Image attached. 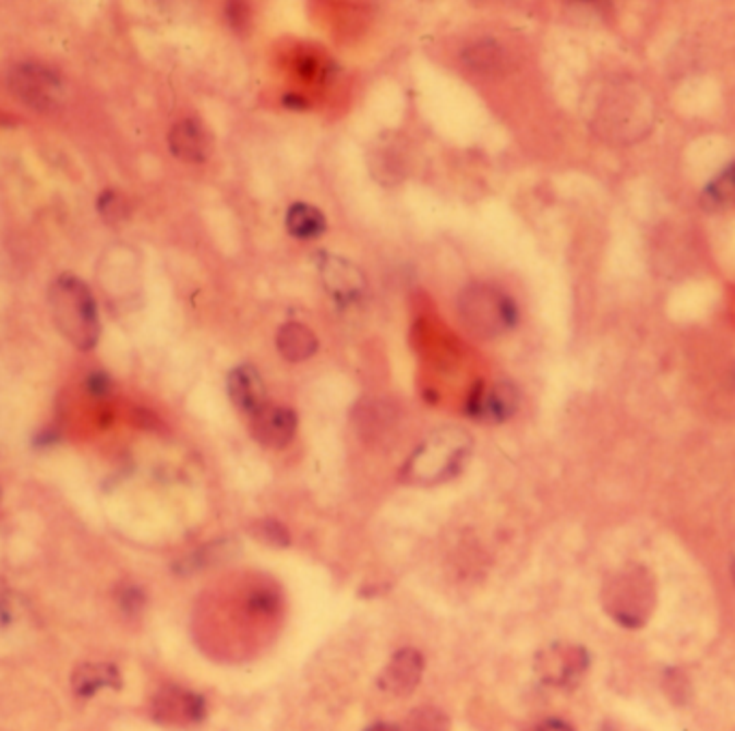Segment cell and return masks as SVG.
<instances>
[{"mask_svg": "<svg viewBox=\"0 0 735 731\" xmlns=\"http://www.w3.org/2000/svg\"><path fill=\"white\" fill-rule=\"evenodd\" d=\"M473 450V439L458 427H445L424 439L405 463L400 478L407 484L433 487L454 478Z\"/></svg>", "mask_w": 735, "mask_h": 731, "instance_id": "6da1fadb", "label": "cell"}, {"mask_svg": "<svg viewBox=\"0 0 735 731\" xmlns=\"http://www.w3.org/2000/svg\"><path fill=\"white\" fill-rule=\"evenodd\" d=\"M48 303L59 332L80 351H91L101 336L97 303L86 283L72 274L59 276L48 291Z\"/></svg>", "mask_w": 735, "mask_h": 731, "instance_id": "7a4b0ae2", "label": "cell"}, {"mask_svg": "<svg viewBox=\"0 0 735 731\" xmlns=\"http://www.w3.org/2000/svg\"><path fill=\"white\" fill-rule=\"evenodd\" d=\"M456 308L467 332L478 338H497L510 332L518 321L515 299L493 285L465 287Z\"/></svg>", "mask_w": 735, "mask_h": 731, "instance_id": "3957f363", "label": "cell"}, {"mask_svg": "<svg viewBox=\"0 0 735 731\" xmlns=\"http://www.w3.org/2000/svg\"><path fill=\"white\" fill-rule=\"evenodd\" d=\"M654 600L652 575L639 566L613 575L602 589L606 613L628 628H639L648 622L654 611Z\"/></svg>", "mask_w": 735, "mask_h": 731, "instance_id": "277c9868", "label": "cell"}, {"mask_svg": "<svg viewBox=\"0 0 735 731\" xmlns=\"http://www.w3.org/2000/svg\"><path fill=\"white\" fill-rule=\"evenodd\" d=\"M11 93L28 108L50 112L65 99V86L52 70L39 63H20L9 73Z\"/></svg>", "mask_w": 735, "mask_h": 731, "instance_id": "5b68a950", "label": "cell"}, {"mask_svg": "<svg viewBox=\"0 0 735 731\" xmlns=\"http://www.w3.org/2000/svg\"><path fill=\"white\" fill-rule=\"evenodd\" d=\"M588 652L579 646L555 644L535 658L538 675L551 686H575L588 671Z\"/></svg>", "mask_w": 735, "mask_h": 731, "instance_id": "8992f818", "label": "cell"}, {"mask_svg": "<svg viewBox=\"0 0 735 731\" xmlns=\"http://www.w3.org/2000/svg\"><path fill=\"white\" fill-rule=\"evenodd\" d=\"M520 405V392L513 381H497L491 387L478 385L467 405V414L482 422H506L515 416Z\"/></svg>", "mask_w": 735, "mask_h": 731, "instance_id": "52a82bcc", "label": "cell"}, {"mask_svg": "<svg viewBox=\"0 0 735 731\" xmlns=\"http://www.w3.org/2000/svg\"><path fill=\"white\" fill-rule=\"evenodd\" d=\"M205 699L192 691L179 686L161 688L150 704L153 719L164 726H194L205 717Z\"/></svg>", "mask_w": 735, "mask_h": 731, "instance_id": "ba28073f", "label": "cell"}, {"mask_svg": "<svg viewBox=\"0 0 735 731\" xmlns=\"http://www.w3.org/2000/svg\"><path fill=\"white\" fill-rule=\"evenodd\" d=\"M318 274L336 303L349 305L366 291V276L347 259L323 252L318 256Z\"/></svg>", "mask_w": 735, "mask_h": 731, "instance_id": "9c48e42d", "label": "cell"}, {"mask_svg": "<svg viewBox=\"0 0 735 731\" xmlns=\"http://www.w3.org/2000/svg\"><path fill=\"white\" fill-rule=\"evenodd\" d=\"M250 431H252V438L256 439L261 445L282 450L293 441L294 433H297V416L289 407L265 405L252 416Z\"/></svg>", "mask_w": 735, "mask_h": 731, "instance_id": "30bf717a", "label": "cell"}, {"mask_svg": "<svg viewBox=\"0 0 735 731\" xmlns=\"http://www.w3.org/2000/svg\"><path fill=\"white\" fill-rule=\"evenodd\" d=\"M424 673V657L418 650H400L385 664L383 673L378 675L381 691L394 695V697H407L411 695Z\"/></svg>", "mask_w": 735, "mask_h": 731, "instance_id": "8fae6325", "label": "cell"}, {"mask_svg": "<svg viewBox=\"0 0 735 731\" xmlns=\"http://www.w3.org/2000/svg\"><path fill=\"white\" fill-rule=\"evenodd\" d=\"M228 396L230 400L245 414L254 416L258 409H263L267 403V392L263 376L252 364H241L230 370L228 374Z\"/></svg>", "mask_w": 735, "mask_h": 731, "instance_id": "7c38bea8", "label": "cell"}, {"mask_svg": "<svg viewBox=\"0 0 735 731\" xmlns=\"http://www.w3.org/2000/svg\"><path fill=\"white\" fill-rule=\"evenodd\" d=\"M170 153L183 161H205L212 148V139L201 121L185 119L177 123L168 134Z\"/></svg>", "mask_w": 735, "mask_h": 731, "instance_id": "4fadbf2b", "label": "cell"}, {"mask_svg": "<svg viewBox=\"0 0 735 731\" xmlns=\"http://www.w3.org/2000/svg\"><path fill=\"white\" fill-rule=\"evenodd\" d=\"M75 695L93 697L104 688H121V671L110 662H84L72 675Z\"/></svg>", "mask_w": 735, "mask_h": 731, "instance_id": "5bb4252c", "label": "cell"}, {"mask_svg": "<svg viewBox=\"0 0 735 731\" xmlns=\"http://www.w3.org/2000/svg\"><path fill=\"white\" fill-rule=\"evenodd\" d=\"M278 351L285 360L289 362H305L310 360L316 349H318V340L314 336V332L301 323H287L278 329V338H276Z\"/></svg>", "mask_w": 735, "mask_h": 731, "instance_id": "9a60e30c", "label": "cell"}, {"mask_svg": "<svg viewBox=\"0 0 735 731\" xmlns=\"http://www.w3.org/2000/svg\"><path fill=\"white\" fill-rule=\"evenodd\" d=\"M735 205V159L723 166L701 190V207L706 212H725Z\"/></svg>", "mask_w": 735, "mask_h": 731, "instance_id": "2e32d148", "label": "cell"}, {"mask_svg": "<svg viewBox=\"0 0 735 731\" xmlns=\"http://www.w3.org/2000/svg\"><path fill=\"white\" fill-rule=\"evenodd\" d=\"M462 61L473 72L497 75V73L506 72L508 55L497 41L484 39V41H478V44H471L469 48H465Z\"/></svg>", "mask_w": 735, "mask_h": 731, "instance_id": "e0dca14e", "label": "cell"}, {"mask_svg": "<svg viewBox=\"0 0 735 731\" xmlns=\"http://www.w3.org/2000/svg\"><path fill=\"white\" fill-rule=\"evenodd\" d=\"M287 230L294 239H316L327 230V219L321 209L308 203H294L287 212Z\"/></svg>", "mask_w": 735, "mask_h": 731, "instance_id": "ac0fdd59", "label": "cell"}, {"mask_svg": "<svg viewBox=\"0 0 735 731\" xmlns=\"http://www.w3.org/2000/svg\"><path fill=\"white\" fill-rule=\"evenodd\" d=\"M400 731H449V721L437 708H418L413 710Z\"/></svg>", "mask_w": 735, "mask_h": 731, "instance_id": "d6986e66", "label": "cell"}, {"mask_svg": "<svg viewBox=\"0 0 735 731\" xmlns=\"http://www.w3.org/2000/svg\"><path fill=\"white\" fill-rule=\"evenodd\" d=\"M97 209H99L101 218L106 219V221H110V224H117V221H121V219H125L130 216V207H128L125 199H123L121 194L112 192V190L99 194V199H97Z\"/></svg>", "mask_w": 735, "mask_h": 731, "instance_id": "ffe728a7", "label": "cell"}, {"mask_svg": "<svg viewBox=\"0 0 735 731\" xmlns=\"http://www.w3.org/2000/svg\"><path fill=\"white\" fill-rule=\"evenodd\" d=\"M254 536L258 540H265V542L276 544V547H287L289 544V531L278 520H263V523H258L254 527Z\"/></svg>", "mask_w": 735, "mask_h": 731, "instance_id": "44dd1931", "label": "cell"}, {"mask_svg": "<svg viewBox=\"0 0 735 731\" xmlns=\"http://www.w3.org/2000/svg\"><path fill=\"white\" fill-rule=\"evenodd\" d=\"M84 383H86L88 394H93L95 398H104V396H108V394L112 392V381H110V376H108L106 372H101V370L91 372V374L86 376Z\"/></svg>", "mask_w": 735, "mask_h": 731, "instance_id": "7402d4cb", "label": "cell"}, {"mask_svg": "<svg viewBox=\"0 0 735 731\" xmlns=\"http://www.w3.org/2000/svg\"><path fill=\"white\" fill-rule=\"evenodd\" d=\"M525 731H575L568 723H564V721H559V719H546V721H542V723H535V726H531L529 730Z\"/></svg>", "mask_w": 735, "mask_h": 731, "instance_id": "603a6c76", "label": "cell"}, {"mask_svg": "<svg viewBox=\"0 0 735 731\" xmlns=\"http://www.w3.org/2000/svg\"><path fill=\"white\" fill-rule=\"evenodd\" d=\"M143 604V596L138 589H128L121 594V607L123 609H138Z\"/></svg>", "mask_w": 735, "mask_h": 731, "instance_id": "cb8c5ba5", "label": "cell"}, {"mask_svg": "<svg viewBox=\"0 0 735 731\" xmlns=\"http://www.w3.org/2000/svg\"><path fill=\"white\" fill-rule=\"evenodd\" d=\"M285 106H291V108H308V101H303L301 97L287 95V97H285Z\"/></svg>", "mask_w": 735, "mask_h": 731, "instance_id": "d4e9b609", "label": "cell"}, {"mask_svg": "<svg viewBox=\"0 0 735 731\" xmlns=\"http://www.w3.org/2000/svg\"><path fill=\"white\" fill-rule=\"evenodd\" d=\"M366 731H400V728L389 726V723H374V726H370Z\"/></svg>", "mask_w": 735, "mask_h": 731, "instance_id": "484cf974", "label": "cell"}, {"mask_svg": "<svg viewBox=\"0 0 735 731\" xmlns=\"http://www.w3.org/2000/svg\"><path fill=\"white\" fill-rule=\"evenodd\" d=\"M734 577H735V558H734Z\"/></svg>", "mask_w": 735, "mask_h": 731, "instance_id": "4316f807", "label": "cell"}]
</instances>
